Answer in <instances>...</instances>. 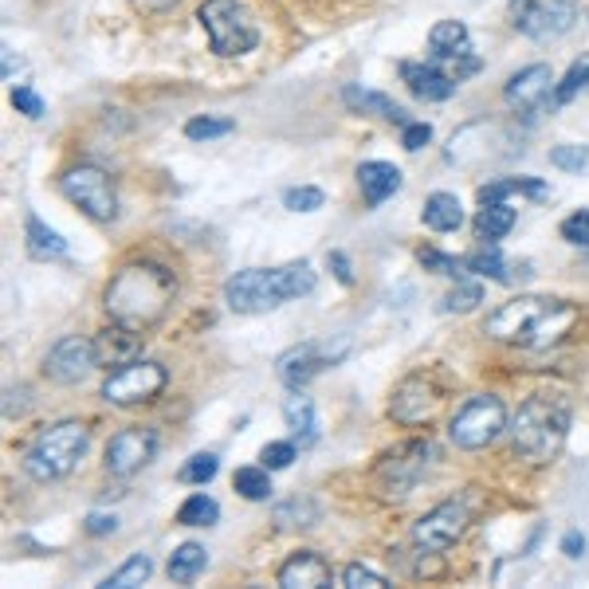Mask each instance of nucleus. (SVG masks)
Here are the masks:
<instances>
[{"mask_svg": "<svg viewBox=\"0 0 589 589\" xmlns=\"http://www.w3.org/2000/svg\"><path fill=\"white\" fill-rule=\"evenodd\" d=\"M173 294H178V279L170 268H161L153 259H135L115 271V279L103 291V307H107L110 322H122L130 331H150L165 319Z\"/></svg>", "mask_w": 589, "mask_h": 589, "instance_id": "obj_1", "label": "nucleus"}, {"mask_svg": "<svg viewBox=\"0 0 589 589\" xmlns=\"http://www.w3.org/2000/svg\"><path fill=\"white\" fill-rule=\"evenodd\" d=\"M581 311L566 299H550V294H518L511 303L488 319V339L507 342V346L523 350H546L554 342H563L566 334L578 326Z\"/></svg>", "mask_w": 589, "mask_h": 589, "instance_id": "obj_2", "label": "nucleus"}, {"mask_svg": "<svg viewBox=\"0 0 589 589\" xmlns=\"http://www.w3.org/2000/svg\"><path fill=\"white\" fill-rule=\"evenodd\" d=\"M314 291V271L307 259L299 264H283V268H248L236 271L228 283H224V303L236 314H264L271 307L287 303V299H299V294Z\"/></svg>", "mask_w": 589, "mask_h": 589, "instance_id": "obj_3", "label": "nucleus"}, {"mask_svg": "<svg viewBox=\"0 0 589 589\" xmlns=\"http://www.w3.org/2000/svg\"><path fill=\"white\" fill-rule=\"evenodd\" d=\"M566 432H570V405L550 393H535L518 405L511 420V448L527 464H550L563 452Z\"/></svg>", "mask_w": 589, "mask_h": 589, "instance_id": "obj_4", "label": "nucleus"}, {"mask_svg": "<svg viewBox=\"0 0 589 589\" xmlns=\"http://www.w3.org/2000/svg\"><path fill=\"white\" fill-rule=\"evenodd\" d=\"M90 445V429L83 420H60L52 429H44L32 448L24 452V472L36 483H52L72 475L79 468V460L87 456Z\"/></svg>", "mask_w": 589, "mask_h": 589, "instance_id": "obj_5", "label": "nucleus"}, {"mask_svg": "<svg viewBox=\"0 0 589 589\" xmlns=\"http://www.w3.org/2000/svg\"><path fill=\"white\" fill-rule=\"evenodd\" d=\"M196 20L205 28L208 47H213L221 60H236V55L256 52L259 28L240 0H205L201 12H196Z\"/></svg>", "mask_w": 589, "mask_h": 589, "instance_id": "obj_6", "label": "nucleus"}, {"mask_svg": "<svg viewBox=\"0 0 589 589\" xmlns=\"http://www.w3.org/2000/svg\"><path fill=\"white\" fill-rule=\"evenodd\" d=\"M507 429V405L495 393H475L456 409L452 425H448V440L464 452H480V448L495 445Z\"/></svg>", "mask_w": 589, "mask_h": 589, "instance_id": "obj_7", "label": "nucleus"}, {"mask_svg": "<svg viewBox=\"0 0 589 589\" xmlns=\"http://www.w3.org/2000/svg\"><path fill=\"white\" fill-rule=\"evenodd\" d=\"M432 460H437V448H432L429 437L405 440V445L389 448L374 468L377 491L389 495V500H401V495H409V491L425 480V472L432 468Z\"/></svg>", "mask_w": 589, "mask_h": 589, "instance_id": "obj_8", "label": "nucleus"}, {"mask_svg": "<svg viewBox=\"0 0 589 589\" xmlns=\"http://www.w3.org/2000/svg\"><path fill=\"white\" fill-rule=\"evenodd\" d=\"M170 385V370L150 357H135L130 366L110 370V377L103 382V401L118 405V409H135V405L158 401Z\"/></svg>", "mask_w": 589, "mask_h": 589, "instance_id": "obj_9", "label": "nucleus"}, {"mask_svg": "<svg viewBox=\"0 0 589 589\" xmlns=\"http://www.w3.org/2000/svg\"><path fill=\"white\" fill-rule=\"evenodd\" d=\"M60 193L98 224H110L118 216L115 181H110L107 170H98V165H75V170H67L60 178Z\"/></svg>", "mask_w": 589, "mask_h": 589, "instance_id": "obj_10", "label": "nucleus"}, {"mask_svg": "<svg viewBox=\"0 0 589 589\" xmlns=\"http://www.w3.org/2000/svg\"><path fill=\"white\" fill-rule=\"evenodd\" d=\"M445 405V393L432 382L429 374H409L389 397V417L405 429H420V425H432Z\"/></svg>", "mask_w": 589, "mask_h": 589, "instance_id": "obj_11", "label": "nucleus"}, {"mask_svg": "<svg viewBox=\"0 0 589 589\" xmlns=\"http://www.w3.org/2000/svg\"><path fill=\"white\" fill-rule=\"evenodd\" d=\"M468 523H472L468 503L464 500H445V503H437L429 515H420L417 523H413V543H417L420 550L440 554V550H448V546H456L460 538H464Z\"/></svg>", "mask_w": 589, "mask_h": 589, "instance_id": "obj_12", "label": "nucleus"}, {"mask_svg": "<svg viewBox=\"0 0 589 589\" xmlns=\"http://www.w3.org/2000/svg\"><path fill=\"white\" fill-rule=\"evenodd\" d=\"M342 354H346V346L331 350V342H299V346L283 350V354L276 357V374L287 389H307V385H311L326 366H334Z\"/></svg>", "mask_w": 589, "mask_h": 589, "instance_id": "obj_13", "label": "nucleus"}, {"mask_svg": "<svg viewBox=\"0 0 589 589\" xmlns=\"http://www.w3.org/2000/svg\"><path fill=\"white\" fill-rule=\"evenodd\" d=\"M153 452H158V432L153 429H122L110 437L107 445V472L115 475V480H130V475H138L146 464L153 460Z\"/></svg>", "mask_w": 589, "mask_h": 589, "instance_id": "obj_14", "label": "nucleus"}, {"mask_svg": "<svg viewBox=\"0 0 589 589\" xmlns=\"http://www.w3.org/2000/svg\"><path fill=\"white\" fill-rule=\"evenodd\" d=\"M90 370H98L95 339H83V334H67V339H60L44 357V374L52 377L55 385H79Z\"/></svg>", "mask_w": 589, "mask_h": 589, "instance_id": "obj_15", "label": "nucleus"}, {"mask_svg": "<svg viewBox=\"0 0 589 589\" xmlns=\"http://www.w3.org/2000/svg\"><path fill=\"white\" fill-rule=\"evenodd\" d=\"M578 20L574 0H523L515 9V28L531 40H554Z\"/></svg>", "mask_w": 589, "mask_h": 589, "instance_id": "obj_16", "label": "nucleus"}, {"mask_svg": "<svg viewBox=\"0 0 589 589\" xmlns=\"http://www.w3.org/2000/svg\"><path fill=\"white\" fill-rule=\"evenodd\" d=\"M554 72L546 67V63H531V67H523L518 75H511V83H507V103L515 110H523V115H531V110H538L546 103V98L554 95Z\"/></svg>", "mask_w": 589, "mask_h": 589, "instance_id": "obj_17", "label": "nucleus"}, {"mask_svg": "<svg viewBox=\"0 0 589 589\" xmlns=\"http://www.w3.org/2000/svg\"><path fill=\"white\" fill-rule=\"evenodd\" d=\"M135 357H142V331H130L122 322H110L107 331L95 334V362L98 370H122Z\"/></svg>", "mask_w": 589, "mask_h": 589, "instance_id": "obj_18", "label": "nucleus"}, {"mask_svg": "<svg viewBox=\"0 0 589 589\" xmlns=\"http://www.w3.org/2000/svg\"><path fill=\"white\" fill-rule=\"evenodd\" d=\"M331 578H334L331 563L314 550H294L276 574V581L283 589H322V586H331Z\"/></svg>", "mask_w": 589, "mask_h": 589, "instance_id": "obj_19", "label": "nucleus"}, {"mask_svg": "<svg viewBox=\"0 0 589 589\" xmlns=\"http://www.w3.org/2000/svg\"><path fill=\"white\" fill-rule=\"evenodd\" d=\"M401 79L409 83L413 95L425 98V103H445V98H452L456 87H460L437 60L432 63H401Z\"/></svg>", "mask_w": 589, "mask_h": 589, "instance_id": "obj_20", "label": "nucleus"}, {"mask_svg": "<svg viewBox=\"0 0 589 589\" xmlns=\"http://www.w3.org/2000/svg\"><path fill=\"white\" fill-rule=\"evenodd\" d=\"M357 189L366 196V205L377 208L401 189V170L389 165V161H362V165H357Z\"/></svg>", "mask_w": 589, "mask_h": 589, "instance_id": "obj_21", "label": "nucleus"}, {"mask_svg": "<svg viewBox=\"0 0 589 589\" xmlns=\"http://www.w3.org/2000/svg\"><path fill=\"white\" fill-rule=\"evenodd\" d=\"M283 420L287 429H291V440L299 448L314 445L319 440V417H314V401L311 397H303V389H294V397H287L283 401Z\"/></svg>", "mask_w": 589, "mask_h": 589, "instance_id": "obj_22", "label": "nucleus"}, {"mask_svg": "<svg viewBox=\"0 0 589 589\" xmlns=\"http://www.w3.org/2000/svg\"><path fill=\"white\" fill-rule=\"evenodd\" d=\"M507 196H531V201H546L550 196V185L538 178H495L488 185H480V205H491V201H507Z\"/></svg>", "mask_w": 589, "mask_h": 589, "instance_id": "obj_23", "label": "nucleus"}, {"mask_svg": "<svg viewBox=\"0 0 589 589\" xmlns=\"http://www.w3.org/2000/svg\"><path fill=\"white\" fill-rule=\"evenodd\" d=\"M420 221H425V228H432V233H456V228L464 224V205H460L452 193H429V201L420 208Z\"/></svg>", "mask_w": 589, "mask_h": 589, "instance_id": "obj_24", "label": "nucleus"}, {"mask_svg": "<svg viewBox=\"0 0 589 589\" xmlns=\"http://www.w3.org/2000/svg\"><path fill=\"white\" fill-rule=\"evenodd\" d=\"M24 240H28V256H32V259H63V256H67V240H63L55 228H47L36 213H28Z\"/></svg>", "mask_w": 589, "mask_h": 589, "instance_id": "obj_25", "label": "nucleus"}, {"mask_svg": "<svg viewBox=\"0 0 589 589\" xmlns=\"http://www.w3.org/2000/svg\"><path fill=\"white\" fill-rule=\"evenodd\" d=\"M342 98H346V107L362 110V115H377V118H385V122L409 126L405 107H397L389 95H377V90H362V87H346V90H342Z\"/></svg>", "mask_w": 589, "mask_h": 589, "instance_id": "obj_26", "label": "nucleus"}, {"mask_svg": "<svg viewBox=\"0 0 589 589\" xmlns=\"http://www.w3.org/2000/svg\"><path fill=\"white\" fill-rule=\"evenodd\" d=\"M515 208L507 205V201H491V205H483L480 213H475V236H480L483 244L488 240H495L500 244L503 236L511 233V228H515Z\"/></svg>", "mask_w": 589, "mask_h": 589, "instance_id": "obj_27", "label": "nucleus"}, {"mask_svg": "<svg viewBox=\"0 0 589 589\" xmlns=\"http://www.w3.org/2000/svg\"><path fill=\"white\" fill-rule=\"evenodd\" d=\"M208 566V550L201 543H181L178 550H173L170 558V581H178V586H189V581H196L201 574H205Z\"/></svg>", "mask_w": 589, "mask_h": 589, "instance_id": "obj_28", "label": "nucleus"}, {"mask_svg": "<svg viewBox=\"0 0 589 589\" xmlns=\"http://www.w3.org/2000/svg\"><path fill=\"white\" fill-rule=\"evenodd\" d=\"M319 503L311 500V495H291V500H283L276 507V527L279 531H307V527H314L319 523Z\"/></svg>", "mask_w": 589, "mask_h": 589, "instance_id": "obj_29", "label": "nucleus"}, {"mask_svg": "<svg viewBox=\"0 0 589 589\" xmlns=\"http://www.w3.org/2000/svg\"><path fill=\"white\" fill-rule=\"evenodd\" d=\"M468 24L464 20H440L429 32V52L432 55H460L468 52Z\"/></svg>", "mask_w": 589, "mask_h": 589, "instance_id": "obj_30", "label": "nucleus"}, {"mask_svg": "<svg viewBox=\"0 0 589 589\" xmlns=\"http://www.w3.org/2000/svg\"><path fill=\"white\" fill-rule=\"evenodd\" d=\"M464 271L483 276V279H495V283H511V271H507V264H503V251L495 240H488V248L472 251V256L464 259Z\"/></svg>", "mask_w": 589, "mask_h": 589, "instance_id": "obj_31", "label": "nucleus"}, {"mask_svg": "<svg viewBox=\"0 0 589 589\" xmlns=\"http://www.w3.org/2000/svg\"><path fill=\"white\" fill-rule=\"evenodd\" d=\"M233 491L240 495V500H248V503H264L271 495V472L264 464H259V468H236Z\"/></svg>", "mask_w": 589, "mask_h": 589, "instance_id": "obj_32", "label": "nucleus"}, {"mask_svg": "<svg viewBox=\"0 0 589 589\" xmlns=\"http://www.w3.org/2000/svg\"><path fill=\"white\" fill-rule=\"evenodd\" d=\"M216 518H221V507H216V500H213V495H205V491L189 495V500L178 507L181 527H213Z\"/></svg>", "mask_w": 589, "mask_h": 589, "instance_id": "obj_33", "label": "nucleus"}, {"mask_svg": "<svg viewBox=\"0 0 589 589\" xmlns=\"http://www.w3.org/2000/svg\"><path fill=\"white\" fill-rule=\"evenodd\" d=\"M153 574V563H150V554H135V558H126L122 566H118L115 574H110L103 586L107 589H135V586H142L146 578Z\"/></svg>", "mask_w": 589, "mask_h": 589, "instance_id": "obj_34", "label": "nucleus"}, {"mask_svg": "<svg viewBox=\"0 0 589 589\" xmlns=\"http://www.w3.org/2000/svg\"><path fill=\"white\" fill-rule=\"evenodd\" d=\"M581 90H589V52L581 55V60L570 63V72H566L563 83L554 87V103H558V107H566V103H574Z\"/></svg>", "mask_w": 589, "mask_h": 589, "instance_id": "obj_35", "label": "nucleus"}, {"mask_svg": "<svg viewBox=\"0 0 589 589\" xmlns=\"http://www.w3.org/2000/svg\"><path fill=\"white\" fill-rule=\"evenodd\" d=\"M483 303V287L475 279H456V287L445 294V311L448 314H468Z\"/></svg>", "mask_w": 589, "mask_h": 589, "instance_id": "obj_36", "label": "nucleus"}, {"mask_svg": "<svg viewBox=\"0 0 589 589\" xmlns=\"http://www.w3.org/2000/svg\"><path fill=\"white\" fill-rule=\"evenodd\" d=\"M233 130H236L233 118H213V115L189 118V122H185V138H193V142H213V138H228Z\"/></svg>", "mask_w": 589, "mask_h": 589, "instance_id": "obj_37", "label": "nucleus"}, {"mask_svg": "<svg viewBox=\"0 0 589 589\" xmlns=\"http://www.w3.org/2000/svg\"><path fill=\"white\" fill-rule=\"evenodd\" d=\"M216 472H221V460H216L213 452H196L193 460H189V464L178 472V480L193 483V488H205V483L216 480Z\"/></svg>", "mask_w": 589, "mask_h": 589, "instance_id": "obj_38", "label": "nucleus"}, {"mask_svg": "<svg viewBox=\"0 0 589 589\" xmlns=\"http://www.w3.org/2000/svg\"><path fill=\"white\" fill-rule=\"evenodd\" d=\"M294 456H299L294 440H271V445L259 448V464L268 468V472H283V468H291Z\"/></svg>", "mask_w": 589, "mask_h": 589, "instance_id": "obj_39", "label": "nucleus"}, {"mask_svg": "<svg viewBox=\"0 0 589 589\" xmlns=\"http://www.w3.org/2000/svg\"><path fill=\"white\" fill-rule=\"evenodd\" d=\"M389 581H385V574L370 570V566L362 563H350L346 570H342V589H385Z\"/></svg>", "mask_w": 589, "mask_h": 589, "instance_id": "obj_40", "label": "nucleus"}, {"mask_svg": "<svg viewBox=\"0 0 589 589\" xmlns=\"http://www.w3.org/2000/svg\"><path fill=\"white\" fill-rule=\"evenodd\" d=\"M322 189H314V185H299V189H287L283 193V205L291 208V213H319L322 208Z\"/></svg>", "mask_w": 589, "mask_h": 589, "instance_id": "obj_41", "label": "nucleus"}, {"mask_svg": "<svg viewBox=\"0 0 589 589\" xmlns=\"http://www.w3.org/2000/svg\"><path fill=\"white\" fill-rule=\"evenodd\" d=\"M550 165H558V170H566V173H581L589 165V150L586 146H554Z\"/></svg>", "mask_w": 589, "mask_h": 589, "instance_id": "obj_42", "label": "nucleus"}, {"mask_svg": "<svg viewBox=\"0 0 589 589\" xmlns=\"http://www.w3.org/2000/svg\"><path fill=\"white\" fill-rule=\"evenodd\" d=\"M417 259H420V268L437 271V276H460V268H464L460 259H452L448 251H437V248H420Z\"/></svg>", "mask_w": 589, "mask_h": 589, "instance_id": "obj_43", "label": "nucleus"}, {"mask_svg": "<svg viewBox=\"0 0 589 589\" xmlns=\"http://www.w3.org/2000/svg\"><path fill=\"white\" fill-rule=\"evenodd\" d=\"M563 240L574 248H589V208H578L563 221Z\"/></svg>", "mask_w": 589, "mask_h": 589, "instance_id": "obj_44", "label": "nucleus"}, {"mask_svg": "<svg viewBox=\"0 0 589 589\" xmlns=\"http://www.w3.org/2000/svg\"><path fill=\"white\" fill-rule=\"evenodd\" d=\"M12 107H17L24 118H40L44 115V98H40L32 87H17L12 90Z\"/></svg>", "mask_w": 589, "mask_h": 589, "instance_id": "obj_45", "label": "nucleus"}, {"mask_svg": "<svg viewBox=\"0 0 589 589\" xmlns=\"http://www.w3.org/2000/svg\"><path fill=\"white\" fill-rule=\"evenodd\" d=\"M429 142H432V126H429V122H409V126H401V146H405L409 153L425 150Z\"/></svg>", "mask_w": 589, "mask_h": 589, "instance_id": "obj_46", "label": "nucleus"}, {"mask_svg": "<svg viewBox=\"0 0 589 589\" xmlns=\"http://www.w3.org/2000/svg\"><path fill=\"white\" fill-rule=\"evenodd\" d=\"M326 264H331L334 279H339L342 287H354V268H350L346 251H331V256H326Z\"/></svg>", "mask_w": 589, "mask_h": 589, "instance_id": "obj_47", "label": "nucleus"}, {"mask_svg": "<svg viewBox=\"0 0 589 589\" xmlns=\"http://www.w3.org/2000/svg\"><path fill=\"white\" fill-rule=\"evenodd\" d=\"M115 531H118V518L115 515H103V511L87 515V535L103 538V535H115Z\"/></svg>", "mask_w": 589, "mask_h": 589, "instance_id": "obj_48", "label": "nucleus"}, {"mask_svg": "<svg viewBox=\"0 0 589 589\" xmlns=\"http://www.w3.org/2000/svg\"><path fill=\"white\" fill-rule=\"evenodd\" d=\"M581 550H586V538H581V531H566V538H563L566 558H581Z\"/></svg>", "mask_w": 589, "mask_h": 589, "instance_id": "obj_49", "label": "nucleus"}]
</instances>
